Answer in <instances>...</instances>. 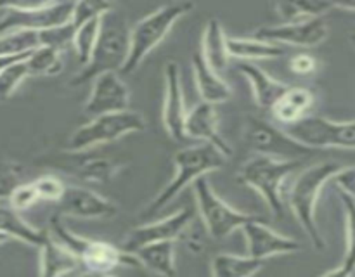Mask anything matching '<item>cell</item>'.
<instances>
[{
  "label": "cell",
  "instance_id": "1",
  "mask_svg": "<svg viewBox=\"0 0 355 277\" xmlns=\"http://www.w3.org/2000/svg\"><path fill=\"white\" fill-rule=\"evenodd\" d=\"M345 168L347 166L336 161L315 163V165L302 170L300 175L295 179L293 186L290 187L288 204H290L295 218L318 251L326 249V239L321 234V229L318 225V215H315L318 213L319 197H321L326 184L329 180H335Z\"/></svg>",
  "mask_w": 355,
  "mask_h": 277
},
{
  "label": "cell",
  "instance_id": "2",
  "mask_svg": "<svg viewBox=\"0 0 355 277\" xmlns=\"http://www.w3.org/2000/svg\"><path fill=\"white\" fill-rule=\"evenodd\" d=\"M130 31L132 28H128L123 12L114 7L104 12L101 16V31L92 57L89 64L76 73L71 85L78 87L87 82H94L103 73H120L130 54Z\"/></svg>",
  "mask_w": 355,
  "mask_h": 277
},
{
  "label": "cell",
  "instance_id": "3",
  "mask_svg": "<svg viewBox=\"0 0 355 277\" xmlns=\"http://www.w3.org/2000/svg\"><path fill=\"white\" fill-rule=\"evenodd\" d=\"M227 158L211 144H196L184 148L173 156V177L156 194L155 199L142 210V218H151L168 206L187 186H193L207 173L217 172L225 165Z\"/></svg>",
  "mask_w": 355,
  "mask_h": 277
},
{
  "label": "cell",
  "instance_id": "4",
  "mask_svg": "<svg viewBox=\"0 0 355 277\" xmlns=\"http://www.w3.org/2000/svg\"><path fill=\"white\" fill-rule=\"evenodd\" d=\"M51 235L66 246L89 272L111 274L118 267H141L139 260L132 253L123 251L111 242L75 234L62 222L59 213L51 217Z\"/></svg>",
  "mask_w": 355,
  "mask_h": 277
},
{
  "label": "cell",
  "instance_id": "5",
  "mask_svg": "<svg viewBox=\"0 0 355 277\" xmlns=\"http://www.w3.org/2000/svg\"><path fill=\"white\" fill-rule=\"evenodd\" d=\"M302 165V159H277L272 156L257 154L241 166L238 179L241 184L255 189L263 197L270 213L281 218L284 217V182Z\"/></svg>",
  "mask_w": 355,
  "mask_h": 277
},
{
  "label": "cell",
  "instance_id": "6",
  "mask_svg": "<svg viewBox=\"0 0 355 277\" xmlns=\"http://www.w3.org/2000/svg\"><path fill=\"white\" fill-rule=\"evenodd\" d=\"M194 9L193 2H172L142 17L130 31V54L123 75H130L172 31L173 24Z\"/></svg>",
  "mask_w": 355,
  "mask_h": 277
},
{
  "label": "cell",
  "instance_id": "7",
  "mask_svg": "<svg viewBox=\"0 0 355 277\" xmlns=\"http://www.w3.org/2000/svg\"><path fill=\"white\" fill-rule=\"evenodd\" d=\"M146 128L144 116L135 111H121V113H110L103 116H96L89 123L76 128L64 144V151L68 152H85L94 148L114 142L128 134L142 132Z\"/></svg>",
  "mask_w": 355,
  "mask_h": 277
},
{
  "label": "cell",
  "instance_id": "8",
  "mask_svg": "<svg viewBox=\"0 0 355 277\" xmlns=\"http://www.w3.org/2000/svg\"><path fill=\"white\" fill-rule=\"evenodd\" d=\"M193 189L201 224L205 225L210 238L225 239L234 231H241L250 222L262 218L259 215L243 213V211L236 210L231 204L225 203L205 177H201L193 184Z\"/></svg>",
  "mask_w": 355,
  "mask_h": 277
},
{
  "label": "cell",
  "instance_id": "9",
  "mask_svg": "<svg viewBox=\"0 0 355 277\" xmlns=\"http://www.w3.org/2000/svg\"><path fill=\"white\" fill-rule=\"evenodd\" d=\"M2 17H0V35L16 30L28 31H45L51 28L62 26L71 23L75 3L58 2V3H35V6H23V3H0Z\"/></svg>",
  "mask_w": 355,
  "mask_h": 277
},
{
  "label": "cell",
  "instance_id": "10",
  "mask_svg": "<svg viewBox=\"0 0 355 277\" xmlns=\"http://www.w3.org/2000/svg\"><path fill=\"white\" fill-rule=\"evenodd\" d=\"M284 130L300 144L321 149H355V120L333 121L324 116H305Z\"/></svg>",
  "mask_w": 355,
  "mask_h": 277
},
{
  "label": "cell",
  "instance_id": "11",
  "mask_svg": "<svg viewBox=\"0 0 355 277\" xmlns=\"http://www.w3.org/2000/svg\"><path fill=\"white\" fill-rule=\"evenodd\" d=\"M245 142L257 154L272 156L277 159H302L315 152L314 149L295 141L286 130L277 128L262 118H250L246 123Z\"/></svg>",
  "mask_w": 355,
  "mask_h": 277
},
{
  "label": "cell",
  "instance_id": "12",
  "mask_svg": "<svg viewBox=\"0 0 355 277\" xmlns=\"http://www.w3.org/2000/svg\"><path fill=\"white\" fill-rule=\"evenodd\" d=\"M194 220V213L189 208L175 211L166 218L151 224H142L132 229L127 234V239L121 244V249L127 253H134L141 249L142 246L153 244V242L162 241H179L182 238L184 231L189 227L191 222Z\"/></svg>",
  "mask_w": 355,
  "mask_h": 277
},
{
  "label": "cell",
  "instance_id": "13",
  "mask_svg": "<svg viewBox=\"0 0 355 277\" xmlns=\"http://www.w3.org/2000/svg\"><path fill=\"white\" fill-rule=\"evenodd\" d=\"M163 76H165V99H163L162 111L163 128L172 141L184 142L189 138L186 134V121L189 113H187L186 100H184L179 64L175 61L166 62Z\"/></svg>",
  "mask_w": 355,
  "mask_h": 277
},
{
  "label": "cell",
  "instance_id": "14",
  "mask_svg": "<svg viewBox=\"0 0 355 277\" xmlns=\"http://www.w3.org/2000/svg\"><path fill=\"white\" fill-rule=\"evenodd\" d=\"M329 28L326 17H312L300 23H281L276 26H263L255 30L253 37L274 42V44L295 45V47H318L328 38Z\"/></svg>",
  "mask_w": 355,
  "mask_h": 277
},
{
  "label": "cell",
  "instance_id": "15",
  "mask_svg": "<svg viewBox=\"0 0 355 277\" xmlns=\"http://www.w3.org/2000/svg\"><path fill=\"white\" fill-rule=\"evenodd\" d=\"M130 106V93L127 83L120 76V73H103L92 83V90L85 102V113L89 116H103L110 113H121L128 111Z\"/></svg>",
  "mask_w": 355,
  "mask_h": 277
},
{
  "label": "cell",
  "instance_id": "16",
  "mask_svg": "<svg viewBox=\"0 0 355 277\" xmlns=\"http://www.w3.org/2000/svg\"><path fill=\"white\" fill-rule=\"evenodd\" d=\"M241 232L245 235L248 256L262 260V262L272 258V256L290 255V253H297L302 249V244L297 239L270 229L263 218L246 224Z\"/></svg>",
  "mask_w": 355,
  "mask_h": 277
},
{
  "label": "cell",
  "instance_id": "17",
  "mask_svg": "<svg viewBox=\"0 0 355 277\" xmlns=\"http://www.w3.org/2000/svg\"><path fill=\"white\" fill-rule=\"evenodd\" d=\"M54 165L55 168L62 170V172L71 173V175L92 184L111 182L114 179V175L123 168V165L120 161H116V159L106 158V156L90 154L89 151H64L61 154V158L55 159Z\"/></svg>",
  "mask_w": 355,
  "mask_h": 277
},
{
  "label": "cell",
  "instance_id": "18",
  "mask_svg": "<svg viewBox=\"0 0 355 277\" xmlns=\"http://www.w3.org/2000/svg\"><path fill=\"white\" fill-rule=\"evenodd\" d=\"M61 217L87 218V220H103L113 218L118 213V206L94 190L78 186L66 187L64 196L58 203Z\"/></svg>",
  "mask_w": 355,
  "mask_h": 277
},
{
  "label": "cell",
  "instance_id": "19",
  "mask_svg": "<svg viewBox=\"0 0 355 277\" xmlns=\"http://www.w3.org/2000/svg\"><path fill=\"white\" fill-rule=\"evenodd\" d=\"M186 134L189 138L200 141L201 144H211L225 158H231L232 149L218 132V111L215 104L201 102L194 106L187 114Z\"/></svg>",
  "mask_w": 355,
  "mask_h": 277
},
{
  "label": "cell",
  "instance_id": "20",
  "mask_svg": "<svg viewBox=\"0 0 355 277\" xmlns=\"http://www.w3.org/2000/svg\"><path fill=\"white\" fill-rule=\"evenodd\" d=\"M193 73L196 82L198 92H200L203 102L222 104L232 97V89L227 82L215 71L207 61H205L201 51H196L193 55Z\"/></svg>",
  "mask_w": 355,
  "mask_h": 277
},
{
  "label": "cell",
  "instance_id": "21",
  "mask_svg": "<svg viewBox=\"0 0 355 277\" xmlns=\"http://www.w3.org/2000/svg\"><path fill=\"white\" fill-rule=\"evenodd\" d=\"M238 69L252 85L253 99H255L257 106L262 109H272L274 104L290 89V85H286L284 82L267 75L255 62H239Z\"/></svg>",
  "mask_w": 355,
  "mask_h": 277
},
{
  "label": "cell",
  "instance_id": "22",
  "mask_svg": "<svg viewBox=\"0 0 355 277\" xmlns=\"http://www.w3.org/2000/svg\"><path fill=\"white\" fill-rule=\"evenodd\" d=\"M78 267H82L80 260L66 246L55 241L49 232L44 244L40 246V276L38 277H62L66 274L75 272Z\"/></svg>",
  "mask_w": 355,
  "mask_h": 277
},
{
  "label": "cell",
  "instance_id": "23",
  "mask_svg": "<svg viewBox=\"0 0 355 277\" xmlns=\"http://www.w3.org/2000/svg\"><path fill=\"white\" fill-rule=\"evenodd\" d=\"M314 106V93L304 87H290L284 96L272 106L270 113L284 127L304 120L307 111Z\"/></svg>",
  "mask_w": 355,
  "mask_h": 277
},
{
  "label": "cell",
  "instance_id": "24",
  "mask_svg": "<svg viewBox=\"0 0 355 277\" xmlns=\"http://www.w3.org/2000/svg\"><path fill=\"white\" fill-rule=\"evenodd\" d=\"M175 242L177 241L153 242V244L142 246L132 255L139 260L141 267L148 269L149 272L159 277H175Z\"/></svg>",
  "mask_w": 355,
  "mask_h": 277
},
{
  "label": "cell",
  "instance_id": "25",
  "mask_svg": "<svg viewBox=\"0 0 355 277\" xmlns=\"http://www.w3.org/2000/svg\"><path fill=\"white\" fill-rule=\"evenodd\" d=\"M0 232L9 235L10 239H17V241L37 246V248H40V246L44 244L45 238L49 235V232L38 231V229L31 227V225L21 217L19 211H16L10 206L9 201H7V203H2V201H0Z\"/></svg>",
  "mask_w": 355,
  "mask_h": 277
},
{
  "label": "cell",
  "instance_id": "26",
  "mask_svg": "<svg viewBox=\"0 0 355 277\" xmlns=\"http://www.w3.org/2000/svg\"><path fill=\"white\" fill-rule=\"evenodd\" d=\"M201 54H203L205 61L215 69V71H224L229 64V55L227 51V35L224 33L220 21L210 19L205 24L203 31V40H201Z\"/></svg>",
  "mask_w": 355,
  "mask_h": 277
},
{
  "label": "cell",
  "instance_id": "27",
  "mask_svg": "<svg viewBox=\"0 0 355 277\" xmlns=\"http://www.w3.org/2000/svg\"><path fill=\"white\" fill-rule=\"evenodd\" d=\"M227 51L231 57L241 59V62L274 59L284 54L281 45L257 37H227Z\"/></svg>",
  "mask_w": 355,
  "mask_h": 277
},
{
  "label": "cell",
  "instance_id": "28",
  "mask_svg": "<svg viewBox=\"0 0 355 277\" xmlns=\"http://www.w3.org/2000/svg\"><path fill=\"white\" fill-rule=\"evenodd\" d=\"M263 269L262 260L252 256L218 253L211 258V277H253Z\"/></svg>",
  "mask_w": 355,
  "mask_h": 277
},
{
  "label": "cell",
  "instance_id": "29",
  "mask_svg": "<svg viewBox=\"0 0 355 277\" xmlns=\"http://www.w3.org/2000/svg\"><path fill=\"white\" fill-rule=\"evenodd\" d=\"M42 47L38 31L16 30L0 35V57H28Z\"/></svg>",
  "mask_w": 355,
  "mask_h": 277
},
{
  "label": "cell",
  "instance_id": "30",
  "mask_svg": "<svg viewBox=\"0 0 355 277\" xmlns=\"http://www.w3.org/2000/svg\"><path fill=\"white\" fill-rule=\"evenodd\" d=\"M101 31V16L94 17V19L87 21L82 26L75 30V38H73V47H75L76 55H78V62L83 66L89 64L90 57L94 54V48L97 45V38H99Z\"/></svg>",
  "mask_w": 355,
  "mask_h": 277
},
{
  "label": "cell",
  "instance_id": "31",
  "mask_svg": "<svg viewBox=\"0 0 355 277\" xmlns=\"http://www.w3.org/2000/svg\"><path fill=\"white\" fill-rule=\"evenodd\" d=\"M30 76H52L61 73L62 69V57L61 52L51 47H38L37 51L31 52L26 57Z\"/></svg>",
  "mask_w": 355,
  "mask_h": 277
},
{
  "label": "cell",
  "instance_id": "32",
  "mask_svg": "<svg viewBox=\"0 0 355 277\" xmlns=\"http://www.w3.org/2000/svg\"><path fill=\"white\" fill-rule=\"evenodd\" d=\"M340 201L343 204L345 211V234H347V246L345 256H343V265L355 272V197L352 194L340 190Z\"/></svg>",
  "mask_w": 355,
  "mask_h": 277
},
{
  "label": "cell",
  "instance_id": "33",
  "mask_svg": "<svg viewBox=\"0 0 355 277\" xmlns=\"http://www.w3.org/2000/svg\"><path fill=\"white\" fill-rule=\"evenodd\" d=\"M28 76H30V69H28L26 59H21L3 68L0 71V99H9Z\"/></svg>",
  "mask_w": 355,
  "mask_h": 277
},
{
  "label": "cell",
  "instance_id": "34",
  "mask_svg": "<svg viewBox=\"0 0 355 277\" xmlns=\"http://www.w3.org/2000/svg\"><path fill=\"white\" fill-rule=\"evenodd\" d=\"M21 182V166L0 156V201L9 199Z\"/></svg>",
  "mask_w": 355,
  "mask_h": 277
},
{
  "label": "cell",
  "instance_id": "35",
  "mask_svg": "<svg viewBox=\"0 0 355 277\" xmlns=\"http://www.w3.org/2000/svg\"><path fill=\"white\" fill-rule=\"evenodd\" d=\"M31 182H33L38 196H40V201H54V203L61 201V197L66 193V187H68L59 177L51 175V173L38 177Z\"/></svg>",
  "mask_w": 355,
  "mask_h": 277
},
{
  "label": "cell",
  "instance_id": "36",
  "mask_svg": "<svg viewBox=\"0 0 355 277\" xmlns=\"http://www.w3.org/2000/svg\"><path fill=\"white\" fill-rule=\"evenodd\" d=\"M73 38H75V26L71 23L40 31V44L59 52L64 51L69 44L73 45Z\"/></svg>",
  "mask_w": 355,
  "mask_h": 277
},
{
  "label": "cell",
  "instance_id": "37",
  "mask_svg": "<svg viewBox=\"0 0 355 277\" xmlns=\"http://www.w3.org/2000/svg\"><path fill=\"white\" fill-rule=\"evenodd\" d=\"M9 204L16 211L30 210L33 204H37L40 201V196H38L37 189H35L33 182H23L14 189V193L10 194Z\"/></svg>",
  "mask_w": 355,
  "mask_h": 277
},
{
  "label": "cell",
  "instance_id": "38",
  "mask_svg": "<svg viewBox=\"0 0 355 277\" xmlns=\"http://www.w3.org/2000/svg\"><path fill=\"white\" fill-rule=\"evenodd\" d=\"M290 68L291 71L297 73V75L307 76L312 75V73L318 69V61H315V57H312L311 54H297L291 57Z\"/></svg>",
  "mask_w": 355,
  "mask_h": 277
},
{
  "label": "cell",
  "instance_id": "39",
  "mask_svg": "<svg viewBox=\"0 0 355 277\" xmlns=\"http://www.w3.org/2000/svg\"><path fill=\"white\" fill-rule=\"evenodd\" d=\"M354 274L355 272H352V270H350V269H347V267L343 265V263H340V265L336 267V269L328 270V272L322 274L321 277H352Z\"/></svg>",
  "mask_w": 355,
  "mask_h": 277
},
{
  "label": "cell",
  "instance_id": "40",
  "mask_svg": "<svg viewBox=\"0 0 355 277\" xmlns=\"http://www.w3.org/2000/svg\"><path fill=\"white\" fill-rule=\"evenodd\" d=\"M21 59H26V57H0V71H2L3 68H7V66L12 64V62L21 61Z\"/></svg>",
  "mask_w": 355,
  "mask_h": 277
},
{
  "label": "cell",
  "instance_id": "41",
  "mask_svg": "<svg viewBox=\"0 0 355 277\" xmlns=\"http://www.w3.org/2000/svg\"><path fill=\"white\" fill-rule=\"evenodd\" d=\"M78 277H114L111 276V274H99V272H89V270H85L83 274H80Z\"/></svg>",
  "mask_w": 355,
  "mask_h": 277
},
{
  "label": "cell",
  "instance_id": "42",
  "mask_svg": "<svg viewBox=\"0 0 355 277\" xmlns=\"http://www.w3.org/2000/svg\"><path fill=\"white\" fill-rule=\"evenodd\" d=\"M7 241H10L9 235H6V234H2V232H0V244H3V242H7Z\"/></svg>",
  "mask_w": 355,
  "mask_h": 277
},
{
  "label": "cell",
  "instance_id": "43",
  "mask_svg": "<svg viewBox=\"0 0 355 277\" xmlns=\"http://www.w3.org/2000/svg\"><path fill=\"white\" fill-rule=\"evenodd\" d=\"M352 40H354V42H355V35H354V37H352Z\"/></svg>",
  "mask_w": 355,
  "mask_h": 277
}]
</instances>
